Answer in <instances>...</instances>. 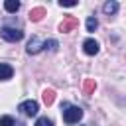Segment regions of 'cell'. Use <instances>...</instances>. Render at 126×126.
Here are the masks:
<instances>
[{
  "mask_svg": "<svg viewBox=\"0 0 126 126\" xmlns=\"http://www.w3.org/2000/svg\"><path fill=\"white\" fill-rule=\"evenodd\" d=\"M81 118H83V108L71 106V104L67 108H63V120H65V124H77Z\"/></svg>",
  "mask_w": 126,
  "mask_h": 126,
  "instance_id": "obj_1",
  "label": "cell"
},
{
  "mask_svg": "<svg viewBox=\"0 0 126 126\" xmlns=\"http://www.w3.org/2000/svg\"><path fill=\"white\" fill-rule=\"evenodd\" d=\"M0 35L6 39V41H12V43H16V41H20L22 37H24V32L22 30H18V28H2L0 30Z\"/></svg>",
  "mask_w": 126,
  "mask_h": 126,
  "instance_id": "obj_2",
  "label": "cell"
},
{
  "mask_svg": "<svg viewBox=\"0 0 126 126\" xmlns=\"http://www.w3.org/2000/svg\"><path fill=\"white\" fill-rule=\"evenodd\" d=\"M18 110H22V114H26V116H35L37 110H39V104L35 100H24L18 106Z\"/></svg>",
  "mask_w": 126,
  "mask_h": 126,
  "instance_id": "obj_3",
  "label": "cell"
},
{
  "mask_svg": "<svg viewBox=\"0 0 126 126\" xmlns=\"http://www.w3.org/2000/svg\"><path fill=\"white\" fill-rule=\"evenodd\" d=\"M77 26H79V20H77L75 16H67V18H65V20L59 24V32L67 33V32H73Z\"/></svg>",
  "mask_w": 126,
  "mask_h": 126,
  "instance_id": "obj_4",
  "label": "cell"
},
{
  "mask_svg": "<svg viewBox=\"0 0 126 126\" xmlns=\"http://www.w3.org/2000/svg\"><path fill=\"white\" fill-rule=\"evenodd\" d=\"M43 43H45V41H41L37 35H33V37L28 41V47H26V51H28L30 55H35V53H39V51L43 49Z\"/></svg>",
  "mask_w": 126,
  "mask_h": 126,
  "instance_id": "obj_5",
  "label": "cell"
},
{
  "mask_svg": "<svg viewBox=\"0 0 126 126\" xmlns=\"http://www.w3.org/2000/svg\"><path fill=\"white\" fill-rule=\"evenodd\" d=\"M83 51H85L87 55H96V53H98V41H94L93 37L85 39V41H83Z\"/></svg>",
  "mask_w": 126,
  "mask_h": 126,
  "instance_id": "obj_6",
  "label": "cell"
},
{
  "mask_svg": "<svg viewBox=\"0 0 126 126\" xmlns=\"http://www.w3.org/2000/svg\"><path fill=\"white\" fill-rule=\"evenodd\" d=\"M12 75H14L12 65H8V63H0V81H8V79H12Z\"/></svg>",
  "mask_w": 126,
  "mask_h": 126,
  "instance_id": "obj_7",
  "label": "cell"
},
{
  "mask_svg": "<svg viewBox=\"0 0 126 126\" xmlns=\"http://www.w3.org/2000/svg\"><path fill=\"white\" fill-rule=\"evenodd\" d=\"M43 16H45V8H41V6L30 10V20H32V22H39Z\"/></svg>",
  "mask_w": 126,
  "mask_h": 126,
  "instance_id": "obj_8",
  "label": "cell"
},
{
  "mask_svg": "<svg viewBox=\"0 0 126 126\" xmlns=\"http://www.w3.org/2000/svg\"><path fill=\"white\" fill-rule=\"evenodd\" d=\"M102 12H104V14H108V16L116 14V12H118V2H114V0H108V2H104V6H102Z\"/></svg>",
  "mask_w": 126,
  "mask_h": 126,
  "instance_id": "obj_9",
  "label": "cell"
},
{
  "mask_svg": "<svg viewBox=\"0 0 126 126\" xmlns=\"http://www.w3.org/2000/svg\"><path fill=\"white\" fill-rule=\"evenodd\" d=\"M4 8H6V12L16 14V12L20 10V2H18V0H6V2H4Z\"/></svg>",
  "mask_w": 126,
  "mask_h": 126,
  "instance_id": "obj_10",
  "label": "cell"
},
{
  "mask_svg": "<svg viewBox=\"0 0 126 126\" xmlns=\"http://www.w3.org/2000/svg\"><path fill=\"white\" fill-rule=\"evenodd\" d=\"M41 98H43V102L49 106V104H53V100H55V93H53L51 89H45L43 94H41Z\"/></svg>",
  "mask_w": 126,
  "mask_h": 126,
  "instance_id": "obj_11",
  "label": "cell"
},
{
  "mask_svg": "<svg viewBox=\"0 0 126 126\" xmlns=\"http://www.w3.org/2000/svg\"><path fill=\"white\" fill-rule=\"evenodd\" d=\"M96 28H98V20L94 16H89L87 18V32H94Z\"/></svg>",
  "mask_w": 126,
  "mask_h": 126,
  "instance_id": "obj_12",
  "label": "cell"
},
{
  "mask_svg": "<svg viewBox=\"0 0 126 126\" xmlns=\"http://www.w3.org/2000/svg\"><path fill=\"white\" fill-rule=\"evenodd\" d=\"M94 87H96L94 79H87V81H85V85H83V91H85L87 94H91V93L94 91Z\"/></svg>",
  "mask_w": 126,
  "mask_h": 126,
  "instance_id": "obj_13",
  "label": "cell"
},
{
  "mask_svg": "<svg viewBox=\"0 0 126 126\" xmlns=\"http://www.w3.org/2000/svg\"><path fill=\"white\" fill-rule=\"evenodd\" d=\"M0 126H16V122H14V118L12 116H0Z\"/></svg>",
  "mask_w": 126,
  "mask_h": 126,
  "instance_id": "obj_14",
  "label": "cell"
},
{
  "mask_svg": "<svg viewBox=\"0 0 126 126\" xmlns=\"http://www.w3.org/2000/svg\"><path fill=\"white\" fill-rule=\"evenodd\" d=\"M43 49H49V51H55L57 49V39H47L43 43Z\"/></svg>",
  "mask_w": 126,
  "mask_h": 126,
  "instance_id": "obj_15",
  "label": "cell"
},
{
  "mask_svg": "<svg viewBox=\"0 0 126 126\" xmlns=\"http://www.w3.org/2000/svg\"><path fill=\"white\" fill-rule=\"evenodd\" d=\"M35 126H53V122H51L47 116H41V118L35 120Z\"/></svg>",
  "mask_w": 126,
  "mask_h": 126,
  "instance_id": "obj_16",
  "label": "cell"
},
{
  "mask_svg": "<svg viewBox=\"0 0 126 126\" xmlns=\"http://www.w3.org/2000/svg\"><path fill=\"white\" fill-rule=\"evenodd\" d=\"M59 6H61V8H73V6H77V2H75V0H67V2H63V0H61V2H59Z\"/></svg>",
  "mask_w": 126,
  "mask_h": 126,
  "instance_id": "obj_17",
  "label": "cell"
}]
</instances>
